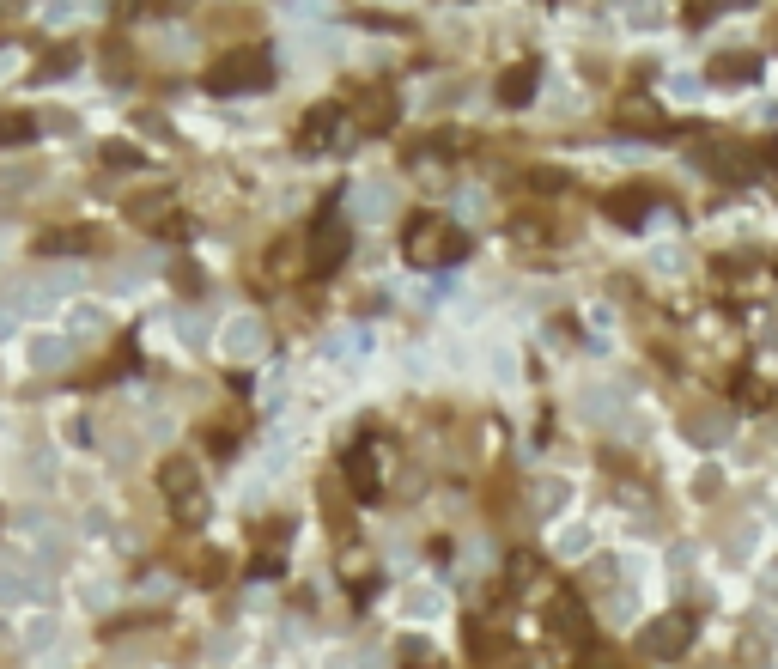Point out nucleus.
Masks as SVG:
<instances>
[{
    "label": "nucleus",
    "instance_id": "423d86ee",
    "mask_svg": "<svg viewBox=\"0 0 778 669\" xmlns=\"http://www.w3.org/2000/svg\"><path fill=\"white\" fill-rule=\"evenodd\" d=\"M347 481L359 499H377V469H371V451H347Z\"/></svg>",
    "mask_w": 778,
    "mask_h": 669
},
{
    "label": "nucleus",
    "instance_id": "f03ea898",
    "mask_svg": "<svg viewBox=\"0 0 778 669\" xmlns=\"http://www.w3.org/2000/svg\"><path fill=\"white\" fill-rule=\"evenodd\" d=\"M341 256H347V226H341V213L329 207V213L317 219V232H310V268H317V274H329Z\"/></svg>",
    "mask_w": 778,
    "mask_h": 669
},
{
    "label": "nucleus",
    "instance_id": "39448f33",
    "mask_svg": "<svg viewBox=\"0 0 778 669\" xmlns=\"http://www.w3.org/2000/svg\"><path fill=\"white\" fill-rule=\"evenodd\" d=\"M341 134H347V116L335 104H323L317 116L298 128V146H304V153H310V146H341Z\"/></svg>",
    "mask_w": 778,
    "mask_h": 669
},
{
    "label": "nucleus",
    "instance_id": "7ed1b4c3",
    "mask_svg": "<svg viewBox=\"0 0 778 669\" xmlns=\"http://www.w3.org/2000/svg\"><path fill=\"white\" fill-rule=\"evenodd\" d=\"M687 639H693V621H687V615H663V621H651V627H645V639H639V645H645L651 657H675Z\"/></svg>",
    "mask_w": 778,
    "mask_h": 669
},
{
    "label": "nucleus",
    "instance_id": "0eeeda50",
    "mask_svg": "<svg viewBox=\"0 0 778 669\" xmlns=\"http://www.w3.org/2000/svg\"><path fill=\"white\" fill-rule=\"evenodd\" d=\"M529 92H535V61H523V67H511V73H505V80H499V98H505V104H523Z\"/></svg>",
    "mask_w": 778,
    "mask_h": 669
},
{
    "label": "nucleus",
    "instance_id": "20e7f679",
    "mask_svg": "<svg viewBox=\"0 0 778 669\" xmlns=\"http://www.w3.org/2000/svg\"><path fill=\"white\" fill-rule=\"evenodd\" d=\"M268 61L262 55H231V67H213V92H238V86H262Z\"/></svg>",
    "mask_w": 778,
    "mask_h": 669
},
{
    "label": "nucleus",
    "instance_id": "6e6552de",
    "mask_svg": "<svg viewBox=\"0 0 778 669\" xmlns=\"http://www.w3.org/2000/svg\"><path fill=\"white\" fill-rule=\"evenodd\" d=\"M645 201H651L645 189H620V195H608V213H614V219H639Z\"/></svg>",
    "mask_w": 778,
    "mask_h": 669
},
{
    "label": "nucleus",
    "instance_id": "f257e3e1",
    "mask_svg": "<svg viewBox=\"0 0 778 669\" xmlns=\"http://www.w3.org/2000/svg\"><path fill=\"white\" fill-rule=\"evenodd\" d=\"M402 250H408V262L432 268V262H456L469 244H462V232L444 226L438 213H414V219H408V232H402Z\"/></svg>",
    "mask_w": 778,
    "mask_h": 669
}]
</instances>
